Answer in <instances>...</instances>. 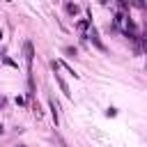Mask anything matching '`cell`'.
I'll list each match as a JSON object with an SVG mask.
<instances>
[{
  "mask_svg": "<svg viewBox=\"0 0 147 147\" xmlns=\"http://www.w3.org/2000/svg\"><path fill=\"white\" fill-rule=\"evenodd\" d=\"M0 39H2V30H0Z\"/></svg>",
  "mask_w": 147,
  "mask_h": 147,
  "instance_id": "cell-11",
  "label": "cell"
},
{
  "mask_svg": "<svg viewBox=\"0 0 147 147\" xmlns=\"http://www.w3.org/2000/svg\"><path fill=\"white\" fill-rule=\"evenodd\" d=\"M117 7H119V11H126V7H129V0H117Z\"/></svg>",
  "mask_w": 147,
  "mask_h": 147,
  "instance_id": "cell-6",
  "label": "cell"
},
{
  "mask_svg": "<svg viewBox=\"0 0 147 147\" xmlns=\"http://www.w3.org/2000/svg\"><path fill=\"white\" fill-rule=\"evenodd\" d=\"M23 51H25V62H28V74H32V60H34V51H32V44H30V41H25V46H23Z\"/></svg>",
  "mask_w": 147,
  "mask_h": 147,
  "instance_id": "cell-2",
  "label": "cell"
},
{
  "mask_svg": "<svg viewBox=\"0 0 147 147\" xmlns=\"http://www.w3.org/2000/svg\"><path fill=\"white\" fill-rule=\"evenodd\" d=\"M18 147H25V145H18Z\"/></svg>",
  "mask_w": 147,
  "mask_h": 147,
  "instance_id": "cell-12",
  "label": "cell"
},
{
  "mask_svg": "<svg viewBox=\"0 0 147 147\" xmlns=\"http://www.w3.org/2000/svg\"><path fill=\"white\" fill-rule=\"evenodd\" d=\"M138 5L140 7H147V0H138Z\"/></svg>",
  "mask_w": 147,
  "mask_h": 147,
  "instance_id": "cell-10",
  "label": "cell"
},
{
  "mask_svg": "<svg viewBox=\"0 0 147 147\" xmlns=\"http://www.w3.org/2000/svg\"><path fill=\"white\" fill-rule=\"evenodd\" d=\"M53 76H55V83H57V85H60V90H62V92H64V94H67V96H71V92H69V85H67V83H64V78H62V76H60V74H57V71H55V74H53Z\"/></svg>",
  "mask_w": 147,
  "mask_h": 147,
  "instance_id": "cell-3",
  "label": "cell"
},
{
  "mask_svg": "<svg viewBox=\"0 0 147 147\" xmlns=\"http://www.w3.org/2000/svg\"><path fill=\"white\" fill-rule=\"evenodd\" d=\"M48 106H51V115H53V122H55V126H57L60 117H57V108H55V101H48Z\"/></svg>",
  "mask_w": 147,
  "mask_h": 147,
  "instance_id": "cell-5",
  "label": "cell"
},
{
  "mask_svg": "<svg viewBox=\"0 0 147 147\" xmlns=\"http://www.w3.org/2000/svg\"><path fill=\"white\" fill-rule=\"evenodd\" d=\"M64 9H67V14H69V16H76V14H78V5H76V2H67V7H64Z\"/></svg>",
  "mask_w": 147,
  "mask_h": 147,
  "instance_id": "cell-4",
  "label": "cell"
},
{
  "mask_svg": "<svg viewBox=\"0 0 147 147\" xmlns=\"http://www.w3.org/2000/svg\"><path fill=\"white\" fill-rule=\"evenodd\" d=\"M64 53H67L69 57H74V55H76V48H74V46H67V48H64Z\"/></svg>",
  "mask_w": 147,
  "mask_h": 147,
  "instance_id": "cell-7",
  "label": "cell"
},
{
  "mask_svg": "<svg viewBox=\"0 0 147 147\" xmlns=\"http://www.w3.org/2000/svg\"><path fill=\"white\" fill-rule=\"evenodd\" d=\"M115 115H117V108H108L106 110V117H115Z\"/></svg>",
  "mask_w": 147,
  "mask_h": 147,
  "instance_id": "cell-8",
  "label": "cell"
},
{
  "mask_svg": "<svg viewBox=\"0 0 147 147\" xmlns=\"http://www.w3.org/2000/svg\"><path fill=\"white\" fill-rule=\"evenodd\" d=\"M87 39L94 44V48H96V51L106 53V44L101 41V37H99V32H96V28H94V25H90V30H87Z\"/></svg>",
  "mask_w": 147,
  "mask_h": 147,
  "instance_id": "cell-1",
  "label": "cell"
},
{
  "mask_svg": "<svg viewBox=\"0 0 147 147\" xmlns=\"http://www.w3.org/2000/svg\"><path fill=\"white\" fill-rule=\"evenodd\" d=\"M5 64H9V67H14V69H16V67H18V64H16V62H14V60H9V57H5Z\"/></svg>",
  "mask_w": 147,
  "mask_h": 147,
  "instance_id": "cell-9",
  "label": "cell"
}]
</instances>
